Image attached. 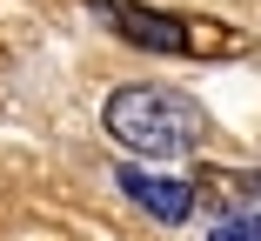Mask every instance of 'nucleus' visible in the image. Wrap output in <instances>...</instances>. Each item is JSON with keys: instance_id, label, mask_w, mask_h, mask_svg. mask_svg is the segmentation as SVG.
<instances>
[{"instance_id": "4", "label": "nucleus", "mask_w": 261, "mask_h": 241, "mask_svg": "<svg viewBox=\"0 0 261 241\" xmlns=\"http://www.w3.org/2000/svg\"><path fill=\"white\" fill-rule=\"evenodd\" d=\"M207 241H261V215H228Z\"/></svg>"}, {"instance_id": "1", "label": "nucleus", "mask_w": 261, "mask_h": 241, "mask_svg": "<svg viewBox=\"0 0 261 241\" xmlns=\"http://www.w3.org/2000/svg\"><path fill=\"white\" fill-rule=\"evenodd\" d=\"M108 134L121 141V148H134V154H147V161H168V154H188V148H201L207 141V108L194 101V94H181V87H121V94H108Z\"/></svg>"}, {"instance_id": "3", "label": "nucleus", "mask_w": 261, "mask_h": 241, "mask_svg": "<svg viewBox=\"0 0 261 241\" xmlns=\"http://www.w3.org/2000/svg\"><path fill=\"white\" fill-rule=\"evenodd\" d=\"M114 181L127 188V201H134V208H147L154 221H168V228H181V221L194 215V181H181V174H147V168H121Z\"/></svg>"}, {"instance_id": "2", "label": "nucleus", "mask_w": 261, "mask_h": 241, "mask_svg": "<svg viewBox=\"0 0 261 241\" xmlns=\"http://www.w3.org/2000/svg\"><path fill=\"white\" fill-rule=\"evenodd\" d=\"M87 14H100L121 40L147 47V54H174V61H207V54H241V47H248L234 27L161 14V7H141V0H87Z\"/></svg>"}]
</instances>
